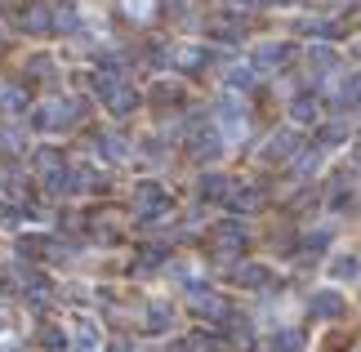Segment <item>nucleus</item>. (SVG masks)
I'll list each match as a JSON object with an SVG mask.
<instances>
[{
  "label": "nucleus",
  "instance_id": "nucleus-1",
  "mask_svg": "<svg viewBox=\"0 0 361 352\" xmlns=\"http://www.w3.org/2000/svg\"><path fill=\"white\" fill-rule=\"evenodd\" d=\"M94 90H99V98L107 103V111L112 116H130V111L138 107V94H134V85H125L121 76H94Z\"/></svg>",
  "mask_w": 361,
  "mask_h": 352
},
{
  "label": "nucleus",
  "instance_id": "nucleus-2",
  "mask_svg": "<svg viewBox=\"0 0 361 352\" xmlns=\"http://www.w3.org/2000/svg\"><path fill=\"white\" fill-rule=\"evenodd\" d=\"M76 116V103H67V98H45L36 111H32V125L36 130H67Z\"/></svg>",
  "mask_w": 361,
  "mask_h": 352
},
{
  "label": "nucleus",
  "instance_id": "nucleus-3",
  "mask_svg": "<svg viewBox=\"0 0 361 352\" xmlns=\"http://www.w3.org/2000/svg\"><path fill=\"white\" fill-rule=\"evenodd\" d=\"M188 152L197 161H214L219 152H224V138H219L214 130H205V125H192V134H188Z\"/></svg>",
  "mask_w": 361,
  "mask_h": 352
},
{
  "label": "nucleus",
  "instance_id": "nucleus-4",
  "mask_svg": "<svg viewBox=\"0 0 361 352\" xmlns=\"http://www.w3.org/2000/svg\"><path fill=\"white\" fill-rule=\"evenodd\" d=\"M188 303L197 308L201 317H214V321H224V317H228L224 294H214V290H205V286H192V290H188Z\"/></svg>",
  "mask_w": 361,
  "mask_h": 352
},
{
  "label": "nucleus",
  "instance_id": "nucleus-5",
  "mask_svg": "<svg viewBox=\"0 0 361 352\" xmlns=\"http://www.w3.org/2000/svg\"><path fill=\"white\" fill-rule=\"evenodd\" d=\"M165 205H170V196H165L161 183H138L134 188V210L138 214H161Z\"/></svg>",
  "mask_w": 361,
  "mask_h": 352
},
{
  "label": "nucleus",
  "instance_id": "nucleus-6",
  "mask_svg": "<svg viewBox=\"0 0 361 352\" xmlns=\"http://www.w3.org/2000/svg\"><path fill=\"white\" fill-rule=\"evenodd\" d=\"M299 152V134L295 130H276L268 143H263V161H290Z\"/></svg>",
  "mask_w": 361,
  "mask_h": 352
},
{
  "label": "nucleus",
  "instance_id": "nucleus-7",
  "mask_svg": "<svg viewBox=\"0 0 361 352\" xmlns=\"http://www.w3.org/2000/svg\"><path fill=\"white\" fill-rule=\"evenodd\" d=\"M219 121H224V134H228V138H241V134H245V111L232 103V98H224V103H219Z\"/></svg>",
  "mask_w": 361,
  "mask_h": 352
},
{
  "label": "nucleus",
  "instance_id": "nucleus-8",
  "mask_svg": "<svg viewBox=\"0 0 361 352\" xmlns=\"http://www.w3.org/2000/svg\"><path fill=\"white\" fill-rule=\"evenodd\" d=\"M286 59H290V45H259L250 67H255V72H268V67H281Z\"/></svg>",
  "mask_w": 361,
  "mask_h": 352
},
{
  "label": "nucleus",
  "instance_id": "nucleus-9",
  "mask_svg": "<svg viewBox=\"0 0 361 352\" xmlns=\"http://www.w3.org/2000/svg\"><path fill=\"white\" fill-rule=\"evenodd\" d=\"M49 27H54V32H76V27H80V13H76V5H67V0H59V5L49 9Z\"/></svg>",
  "mask_w": 361,
  "mask_h": 352
},
{
  "label": "nucleus",
  "instance_id": "nucleus-10",
  "mask_svg": "<svg viewBox=\"0 0 361 352\" xmlns=\"http://www.w3.org/2000/svg\"><path fill=\"white\" fill-rule=\"evenodd\" d=\"M290 116H295L299 125H317V121H322V103L303 94V98H295V103H290Z\"/></svg>",
  "mask_w": 361,
  "mask_h": 352
},
{
  "label": "nucleus",
  "instance_id": "nucleus-11",
  "mask_svg": "<svg viewBox=\"0 0 361 352\" xmlns=\"http://www.w3.org/2000/svg\"><path fill=\"white\" fill-rule=\"evenodd\" d=\"M268 267H259V263H245V267H237V286H245V290H263L268 286Z\"/></svg>",
  "mask_w": 361,
  "mask_h": 352
},
{
  "label": "nucleus",
  "instance_id": "nucleus-12",
  "mask_svg": "<svg viewBox=\"0 0 361 352\" xmlns=\"http://www.w3.org/2000/svg\"><path fill=\"white\" fill-rule=\"evenodd\" d=\"M343 312V299L335 290H322V294H312V317H339Z\"/></svg>",
  "mask_w": 361,
  "mask_h": 352
},
{
  "label": "nucleus",
  "instance_id": "nucleus-13",
  "mask_svg": "<svg viewBox=\"0 0 361 352\" xmlns=\"http://www.w3.org/2000/svg\"><path fill=\"white\" fill-rule=\"evenodd\" d=\"M228 192H232V183L224 174H205L201 178V196H205V201H228Z\"/></svg>",
  "mask_w": 361,
  "mask_h": 352
},
{
  "label": "nucleus",
  "instance_id": "nucleus-14",
  "mask_svg": "<svg viewBox=\"0 0 361 352\" xmlns=\"http://www.w3.org/2000/svg\"><path fill=\"white\" fill-rule=\"evenodd\" d=\"M170 326H174L170 303H152V308H147V330H152V334H165Z\"/></svg>",
  "mask_w": 361,
  "mask_h": 352
},
{
  "label": "nucleus",
  "instance_id": "nucleus-15",
  "mask_svg": "<svg viewBox=\"0 0 361 352\" xmlns=\"http://www.w3.org/2000/svg\"><path fill=\"white\" fill-rule=\"evenodd\" d=\"M308 63H312L317 76H326V72H335L339 59H335V49H330V45H312V49H308Z\"/></svg>",
  "mask_w": 361,
  "mask_h": 352
},
{
  "label": "nucleus",
  "instance_id": "nucleus-16",
  "mask_svg": "<svg viewBox=\"0 0 361 352\" xmlns=\"http://www.w3.org/2000/svg\"><path fill=\"white\" fill-rule=\"evenodd\" d=\"M0 107H5L9 116L27 111V90H23V85H5V90H0Z\"/></svg>",
  "mask_w": 361,
  "mask_h": 352
},
{
  "label": "nucleus",
  "instance_id": "nucleus-17",
  "mask_svg": "<svg viewBox=\"0 0 361 352\" xmlns=\"http://www.w3.org/2000/svg\"><path fill=\"white\" fill-rule=\"evenodd\" d=\"M268 352H303V334L299 330H276Z\"/></svg>",
  "mask_w": 361,
  "mask_h": 352
},
{
  "label": "nucleus",
  "instance_id": "nucleus-18",
  "mask_svg": "<svg viewBox=\"0 0 361 352\" xmlns=\"http://www.w3.org/2000/svg\"><path fill=\"white\" fill-rule=\"evenodd\" d=\"M99 152H103L107 161H121L125 152H130V143H125L121 134H99Z\"/></svg>",
  "mask_w": 361,
  "mask_h": 352
},
{
  "label": "nucleus",
  "instance_id": "nucleus-19",
  "mask_svg": "<svg viewBox=\"0 0 361 352\" xmlns=\"http://www.w3.org/2000/svg\"><path fill=\"white\" fill-rule=\"evenodd\" d=\"M330 277H335V281H353V277H361V259H353V255L335 259V263H330Z\"/></svg>",
  "mask_w": 361,
  "mask_h": 352
},
{
  "label": "nucleus",
  "instance_id": "nucleus-20",
  "mask_svg": "<svg viewBox=\"0 0 361 352\" xmlns=\"http://www.w3.org/2000/svg\"><path fill=\"white\" fill-rule=\"evenodd\" d=\"M255 67H245V63H237V67H228V90H250L255 85Z\"/></svg>",
  "mask_w": 361,
  "mask_h": 352
},
{
  "label": "nucleus",
  "instance_id": "nucleus-21",
  "mask_svg": "<svg viewBox=\"0 0 361 352\" xmlns=\"http://www.w3.org/2000/svg\"><path fill=\"white\" fill-rule=\"evenodd\" d=\"M174 63L183 67V72H197V67H205V49H201V45H188V49L174 54Z\"/></svg>",
  "mask_w": 361,
  "mask_h": 352
},
{
  "label": "nucleus",
  "instance_id": "nucleus-22",
  "mask_svg": "<svg viewBox=\"0 0 361 352\" xmlns=\"http://www.w3.org/2000/svg\"><path fill=\"white\" fill-rule=\"evenodd\" d=\"M121 9H125V18L147 23V18H152V9H157V0H121Z\"/></svg>",
  "mask_w": 361,
  "mask_h": 352
},
{
  "label": "nucleus",
  "instance_id": "nucleus-23",
  "mask_svg": "<svg viewBox=\"0 0 361 352\" xmlns=\"http://www.w3.org/2000/svg\"><path fill=\"white\" fill-rule=\"evenodd\" d=\"M23 27H27V32H49V9L32 5V9L23 13Z\"/></svg>",
  "mask_w": 361,
  "mask_h": 352
},
{
  "label": "nucleus",
  "instance_id": "nucleus-24",
  "mask_svg": "<svg viewBox=\"0 0 361 352\" xmlns=\"http://www.w3.org/2000/svg\"><path fill=\"white\" fill-rule=\"evenodd\" d=\"M228 201H232V210H259L263 196L255 188H241V192H228Z\"/></svg>",
  "mask_w": 361,
  "mask_h": 352
},
{
  "label": "nucleus",
  "instance_id": "nucleus-25",
  "mask_svg": "<svg viewBox=\"0 0 361 352\" xmlns=\"http://www.w3.org/2000/svg\"><path fill=\"white\" fill-rule=\"evenodd\" d=\"M40 348H45V352H63V348H67V334H63V330H54V326H49V330H40Z\"/></svg>",
  "mask_w": 361,
  "mask_h": 352
},
{
  "label": "nucleus",
  "instance_id": "nucleus-26",
  "mask_svg": "<svg viewBox=\"0 0 361 352\" xmlns=\"http://www.w3.org/2000/svg\"><path fill=\"white\" fill-rule=\"evenodd\" d=\"M76 339H80V344H85V348H90L94 339H99V326H94V321H90V317H80V321H76Z\"/></svg>",
  "mask_w": 361,
  "mask_h": 352
},
{
  "label": "nucleus",
  "instance_id": "nucleus-27",
  "mask_svg": "<svg viewBox=\"0 0 361 352\" xmlns=\"http://www.w3.org/2000/svg\"><path fill=\"white\" fill-rule=\"evenodd\" d=\"M143 263H138V272H147V267H161V259H165V250L161 245H152V250H143V255H138Z\"/></svg>",
  "mask_w": 361,
  "mask_h": 352
},
{
  "label": "nucleus",
  "instance_id": "nucleus-28",
  "mask_svg": "<svg viewBox=\"0 0 361 352\" xmlns=\"http://www.w3.org/2000/svg\"><path fill=\"white\" fill-rule=\"evenodd\" d=\"M317 165H322V152H317V147H308V152L299 157V174H312Z\"/></svg>",
  "mask_w": 361,
  "mask_h": 352
},
{
  "label": "nucleus",
  "instance_id": "nucleus-29",
  "mask_svg": "<svg viewBox=\"0 0 361 352\" xmlns=\"http://www.w3.org/2000/svg\"><path fill=\"white\" fill-rule=\"evenodd\" d=\"M210 32H214L219 40H241V27H232V23H214Z\"/></svg>",
  "mask_w": 361,
  "mask_h": 352
},
{
  "label": "nucleus",
  "instance_id": "nucleus-30",
  "mask_svg": "<svg viewBox=\"0 0 361 352\" xmlns=\"http://www.w3.org/2000/svg\"><path fill=\"white\" fill-rule=\"evenodd\" d=\"M322 143H343V125H326V130H322Z\"/></svg>",
  "mask_w": 361,
  "mask_h": 352
},
{
  "label": "nucleus",
  "instance_id": "nucleus-31",
  "mask_svg": "<svg viewBox=\"0 0 361 352\" xmlns=\"http://www.w3.org/2000/svg\"><path fill=\"white\" fill-rule=\"evenodd\" d=\"M0 147H13V152H18L23 147V134L18 130H5V134H0Z\"/></svg>",
  "mask_w": 361,
  "mask_h": 352
},
{
  "label": "nucleus",
  "instance_id": "nucleus-32",
  "mask_svg": "<svg viewBox=\"0 0 361 352\" xmlns=\"http://www.w3.org/2000/svg\"><path fill=\"white\" fill-rule=\"evenodd\" d=\"M228 5H232V9H237V13H245V9H255V5H259V0H228Z\"/></svg>",
  "mask_w": 361,
  "mask_h": 352
},
{
  "label": "nucleus",
  "instance_id": "nucleus-33",
  "mask_svg": "<svg viewBox=\"0 0 361 352\" xmlns=\"http://www.w3.org/2000/svg\"><path fill=\"white\" fill-rule=\"evenodd\" d=\"M9 326V303H0V330Z\"/></svg>",
  "mask_w": 361,
  "mask_h": 352
},
{
  "label": "nucleus",
  "instance_id": "nucleus-34",
  "mask_svg": "<svg viewBox=\"0 0 361 352\" xmlns=\"http://www.w3.org/2000/svg\"><path fill=\"white\" fill-rule=\"evenodd\" d=\"M107 352H134V348H130V344H125V339H116V344H112V348H107Z\"/></svg>",
  "mask_w": 361,
  "mask_h": 352
}]
</instances>
